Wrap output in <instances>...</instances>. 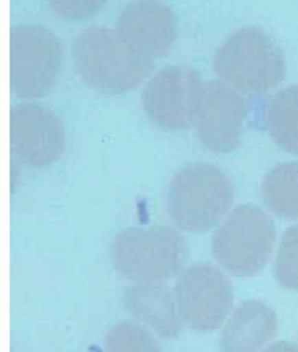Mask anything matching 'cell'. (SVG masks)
<instances>
[{"label": "cell", "instance_id": "1", "mask_svg": "<svg viewBox=\"0 0 298 352\" xmlns=\"http://www.w3.org/2000/svg\"><path fill=\"white\" fill-rule=\"evenodd\" d=\"M77 76L104 95H124L152 74L154 60L125 41L117 29L102 25L85 29L71 47Z\"/></svg>", "mask_w": 298, "mask_h": 352}, {"label": "cell", "instance_id": "2", "mask_svg": "<svg viewBox=\"0 0 298 352\" xmlns=\"http://www.w3.org/2000/svg\"><path fill=\"white\" fill-rule=\"evenodd\" d=\"M235 200L231 179L211 164H187L175 173L165 192V210L175 228L206 233L229 216Z\"/></svg>", "mask_w": 298, "mask_h": 352}, {"label": "cell", "instance_id": "3", "mask_svg": "<svg viewBox=\"0 0 298 352\" xmlns=\"http://www.w3.org/2000/svg\"><path fill=\"white\" fill-rule=\"evenodd\" d=\"M189 247L172 226L127 228L112 243L115 272L133 283H162L185 270Z\"/></svg>", "mask_w": 298, "mask_h": 352}, {"label": "cell", "instance_id": "4", "mask_svg": "<svg viewBox=\"0 0 298 352\" xmlns=\"http://www.w3.org/2000/svg\"><path fill=\"white\" fill-rule=\"evenodd\" d=\"M214 72L239 93L260 95L285 79L287 64L277 43L258 28H240L216 50Z\"/></svg>", "mask_w": 298, "mask_h": 352}, {"label": "cell", "instance_id": "5", "mask_svg": "<svg viewBox=\"0 0 298 352\" xmlns=\"http://www.w3.org/2000/svg\"><path fill=\"white\" fill-rule=\"evenodd\" d=\"M275 247V223L256 204H240L229 212L211 237V254L235 277L260 274Z\"/></svg>", "mask_w": 298, "mask_h": 352}, {"label": "cell", "instance_id": "6", "mask_svg": "<svg viewBox=\"0 0 298 352\" xmlns=\"http://www.w3.org/2000/svg\"><path fill=\"white\" fill-rule=\"evenodd\" d=\"M62 69V45L43 25L10 29V91L25 100L50 93Z\"/></svg>", "mask_w": 298, "mask_h": 352}, {"label": "cell", "instance_id": "7", "mask_svg": "<svg viewBox=\"0 0 298 352\" xmlns=\"http://www.w3.org/2000/svg\"><path fill=\"white\" fill-rule=\"evenodd\" d=\"M175 296L187 327L210 333L223 327L233 312L235 293L229 279L210 264H192L185 267L175 281Z\"/></svg>", "mask_w": 298, "mask_h": 352}, {"label": "cell", "instance_id": "8", "mask_svg": "<svg viewBox=\"0 0 298 352\" xmlns=\"http://www.w3.org/2000/svg\"><path fill=\"white\" fill-rule=\"evenodd\" d=\"M249 108L242 93L221 79L204 81L192 129L200 144L216 154L233 153L242 141Z\"/></svg>", "mask_w": 298, "mask_h": 352}, {"label": "cell", "instance_id": "9", "mask_svg": "<svg viewBox=\"0 0 298 352\" xmlns=\"http://www.w3.org/2000/svg\"><path fill=\"white\" fill-rule=\"evenodd\" d=\"M202 85L204 79L192 67L158 69L143 93V108L148 120L163 131H185L192 127Z\"/></svg>", "mask_w": 298, "mask_h": 352}, {"label": "cell", "instance_id": "10", "mask_svg": "<svg viewBox=\"0 0 298 352\" xmlns=\"http://www.w3.org/2000/svg\"><path fill=\"white\" fill-rule=\"evenodd\" d=\"M10 144L19 164L43 170L64 154L66 127L47 106L23 102L10 110Z\"/></svg>", "mask_w": 298, "mask_h": 352}, {"label": "cell", "instance_id": "11", "mask_svg": "<svg viewBox=\"0 0 298 352\" xmlns=\"http://www.w3.org/2000/svg\"><path fill=\"white\" fill-rule=\"evenodd\" d=\"M115 29L131 47L156 60L172 50L179 25L175 12L162 0H133L119 12Z\"/></svg>", "mask_w": 298, "mask_h": 352}, {"label": "cell", "instance_id": "12", "mask_svg": "<svg viewBox=\"0 0 298 352\" xmlns=\"http://www.w3.org/2000/svg\"><path fill=\"white\" fill-rule=\"evenodd\" d=\"M124 305L139 324L163 339L179 337L185 327L175 291L163 283H135L125 289Z\"/></svg>", "mask_w": 298, "mask_h": 352}, {"label": "cell", "instance_id": "13", "mask_svg": "<svg viewBox=\"0 0 298 352\" xmlns=\"http://www.w3.org/2000/svg\"><path fill=\"white\" fill-rule=\"evenodd\" d=\"M277 333V316L260 300H244L233 308L221 327V352H262Z\"/></svg>", "mask_w": 298, "mask_h": 352}, {"label": "cell", "instance_id": "14", "mask_svg": "<svg viewBox=\"0 0 298 352\" xmlns=\"http://www.w3.org/2000/svg\"><path fill=\"white\" fill-rule=\"evenodd\" d=\"M266 129L285 153L298 154V85L285 87L269 98Z\"/></svg>", "mask_w": 298, "mask_h": 352}, {"label": "cell", "instance_id": "15", "mask_svg": "<svg viewBox=\"0 0 298 352\" xmlns=\"http://www.w3.org/2000/svg\"><path fill=\"white\" fill-rule=\"evenodd\" d=\"M262 199L279 218L298 219V162L273 166L262 181Z\"/></svg>", "mask_w": 298, "mask_h": 352}, {"label": "cell", "instance_id": "16", "mask_svg": "<svg viewBox=\"0 0 298 352\" xmlns=\"http://www.w3.org/2000/svg\"><path fill=\"white\" fill-rule=\"evenodd\" d=\"M104 352H163L146 325L119 322L106 333Z\"/></svg>", "mask_w": 298, "mask_h": 352}, {"label": "cell", "instance_id": "17", "mask_svg": "<svg viewBox=\"0 0 298 352\" xmlns=\"http://www.w3.org/2000/svg\"><path fill=\"white\" fill-rule=\"evenodd\" d=\"M273 274L279 285L298 291V223L290 226L281 237Z\"/></svg>", "mask_w": 298, "mask_h": 352}, {"label": "cell", "instance_id": "18", "mask_svg": "<svg viewBox=\"0 0 298 352\" xmlns=\"http://www.w3.org/2000/svg\"><path fill=\"white\" fill-rule=\"evenodd\" d=\"M52 12L58 18L67 21H83L96 16L106 0H48Z\"/></svg>", "mask_w": 298, "mask_h": 352}, {"label": "cell", "instance_id": "19", "mask_svg": "<svg viewBox=\"0 0 298 352\" xmlns=\"http://www.w3.org/2000/svg\"><path fill=\"white\" fill-rule=\"evenodd\" d=\"M262 352H298V346L288 341H275V343L268 344Z\"/></svg>", "mask_w": 298, "mask_h": 352}]
</instances>
